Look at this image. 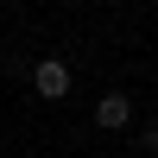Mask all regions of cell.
<instances>
[{"mask_svg":"<svg viewBox=\"0 0 158 158\" xmlns=\"http://www.w3.org/2000/svg\"><path fill=\"white\" fill-rule=\"evenodd\" d=\"M146 152H152V158H158V120H152V127H146Z\"/></svg>","mask_w":158,"mask_h":158,"instance_id":"cell-3","label":"cell"},{"mask_svg":"<svg viewBox=\"0 0 158 158\" xmlns=\"http://www.w3.org/2000/svg\"><path fill=\"white\" fill-rule=\"evenodd\" d=\"M32 95L38 101H63V95H70V63H63V57H38L32 63Z\"/></svg>","mask_w":158,"mask_h":158,"instance_id":"cell-1","label":"cell"},{"mask_svg":"<svg viewBox=\"0 0 158 158\" xmlns=\"http://www.w3.org/2000/svg\"><path fill=\"white\" fill-rule=\"evenodd\" d=\"M95 127H101V133H120V127H133V95L108 89V95L95 101Z\"/></svg>","mask_w":158,"mask_h":158,"instance_id":"cell-2","label":"cell"}]
</instances>
